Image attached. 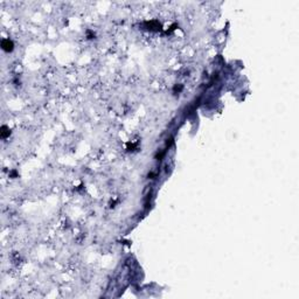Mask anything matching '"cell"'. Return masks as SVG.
Wrapping results in <instances>:
<instances>
[{"mask_svg": "<svg viewBox=\"0 0 299 299\" xmlns=\"http://www.w3.org/2000/svg\"><path fill=\"white\" fill-rule=\"evenodd\" d=\"M1 48H2L5 51L9 53V51L13 50V48H14V43H13L12 40H9V39H4V40L1 41Z\"/></svg>", "mask_w": 299, "mask_h": 299, "instance_id": "6da1fadb", "label": "cell"}, {"mask_svg": "<svg viewBox=\"0 0 299 299\" xmlns=\"http://www.w3.org/2000/svg\"><path fill=\"white\" fill-rule=\"evenodd\" d=\"M9 128L7 126H1V131H0V135H1V138H7V136H9Z\"/></svg>", "mask_w": 299, "mask_h": 299, "instance_id": "7a4b0ae2", "label": "cell"}]
</instances>
